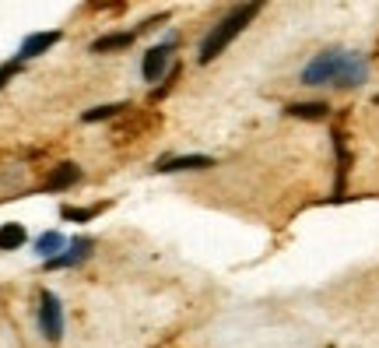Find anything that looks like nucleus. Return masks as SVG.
<instances>
[{
    "mask_svg": "<svg viewBox=\"0 0 379 348\" xmlns=\"http://www.w3.org/2000/svg\"><path fill=\"white\" fill-rule=\"evenodd\" d=\"M267 8V0H242V4H235L228 15H221L218 18V25L204 36V43H200V50H197V64H214L253 22H256V15Z\"/></svg>",
    "mask_w": 379,
    "mask_h": 348,
    "instance_id": "obj_1",
    "label": "nucleus"
},
{
    "mask_svg": "<svg viewBox=\"0 0 379 348\" xmlns=\"http://www.w3.org/2000/svg\"><path fill=\"white\" fill-rule=\"evenodd\" d=\"M344 60H347V50H340V46H330V50L316 53V57H312V60L302 67L298 81H302V85H309V88L333 85V81H337V74H340V67H344Z\"/></svg>",
    "mask_w": 379,
    "mask_h": 348,
    "instance_id": "obj_2",
    "label": "nucleus"
},
{
    "mask_svg": "<svg viewBox=\"0 0 379 348\" xmlns=\"http://www.w3.org/2000/svg\"><path fill=\"white\" fill-rule=\"evenodd\" d=\"M176 43H179V36L172 32V36H165V43H158V46H151L148 53H144V60H141V74H144V81H162L169 71H172V50H176Z\"/></svg>",
    "mask_w": 379,
    "mask_h": 348,
    "instance_id": "obj_3",
    "label": "nucleus"
},
{
    "mask_svg": "<svg viewBox=\"0 0 379 348\" xmlns=\"http://www.w3.org/2000/svg\"><path fill=\"white\" fill-rule=\"evenodd\" d=\"M92 250H95V239L92 236H74L57 257H50V260H43L46 264V271H64V267H81L88 257H92Z\"/></svg>",
    "mask_w": 379,
    "mask_h": 348,
    "instance_id": "obj_4",
    "label": "nucleus"
},
{
    "mask_svg": "<svg viewBox=\"0 0 379 348\" xmlns=\"http://www.w3.org/2000/svg\"><path fill=\"white\" fill-rule=\"evenodd\" d=\"M39 330L50 341L64 337V306H60L57 292H50V288H43V295H39Z\"/></svg>",
    "mask_w": 379,
    "mask_h": 348,
    "instance_id": "obj_5",
    "label": "nucleus"
},
{
    "mask_svg": "<svg viewBox=\"0 0 379 348\" xmlns=\"http://www.w3.org/2000/svg\"><path fill=\"white\" fill-rule=\"evenodd\" d=\"M365 81H368V60H365L361 53H351V50H347V60H344V67H340L333 88L351 92V88H361Z\"/></svg>",
    "mask_w": 379,
    "mask_h": 348,
    "instance_id": "obj_6",
    "label": "nucleus"
},
{
    "mask_svg": "<svg viewBox=\"0 0 379 348\" xmlns=\"http://www.w3.org/2000/svg\"><path fill=\"white\" fill-rule=\"evenodd\" d=\"M214 166H218V159H211V155H176V159H158L155 173H204Z\"/></svg>",
    "mask_w": 379,
    "mask_h": 348,
    "instance_id": "obj_7",
    "label": "nucleus"
},
{
    "mask_svg": "<svg viewBox=\"0 0 379 348\" xmlns=\"http://www.w3.org/2000/svg\"><path fill=\"white\" fill-rule=\"evenodd\" d=\"M60 39H64L60 29H53V32H32V36L22 39V46H18V60H36V57L50 53Z\"/></svg>",
    "mask_w": 379,
    "mask_h": 348,
    "instance_id": "obj_8",
    "label": "nucleus"
},
{
    "mask_svg": "<svg viewBox=\"0 0 379 348\" xmlns=\"http://www.w3.org/2000/svg\"><path fill=\"white\" fill-rule=\"evenodd\" d=\"M137 36H141V32H109V36H99V39L88 46V53H95V57H106V53L130 50V46L137 43Z\"/></svg>",
    "mask_w": 379,
    "mask_h": 348,
    "instance_id": "obj_9",
    "label": "nucleus"
},
{
    "mask_svg": "<svg viewBox=\"0 0 379 348\" xmlns=\"http://www.w3.org/2000/svg\"><path fill=\"white\" fill-rule=\"evenodd\" d=\"M284 113L295 116V120H312V123H319V120L330 116V102H323V99H312V102H288Z\"/></svg>",
    "mask_w": 379,
    "mask_h": 348,
    "instance_id": "obj_10",
    "label": "nucleus"
},
{
    "mask_svg": "<svg viewBox=\"0 0 379 348\" xmlns=\"http://www.w3.org/2000/svg\"><path fill=\"white\" fill-rule=\"evenodd\" d=\"M333 152H337V187H333V201L344 197V187H347V169H351V155L344 148V134L333 130Z\"/></svg>",
    "mask_w": 379,
    "mask_h": 348,
    "instance_id": "obj_11",
    "label": "nucleus"
},
{
    "mask_svg": "<svg viewBox=\"0 0 379 348\" xmlns=\"http://www.w3.org/2000/svg\"><path fill=\"white\" fill-rule=\"evenodd\" d=\"M78 180H81V169H78L74 162H60V166L50 173V180H46V190H53V194H57V190H67V187H74Z\"/></svg>",
    "mask_w": 379,
    "mask_h": 348,
    "instance_id": "obj_12",
    "label": "nucleus"
},
{
    "mask_svg": "<svg viewBox=\"0 0 379 348\" xmlns=\"http://www.w3.org/2000/svg\"><path fill=\"white\" fill-rule=\"evenodd\" d=\"M64 246H67V236L57 232V229H50V232H43V236L36 239V257H39V260H50V257H57Z\"/></svg>",
    "mask_w": 379,
    "mask_h": 348,
    "instance_id": "obj_13",
    "label": "nucleus"
},
{
    "mask_svg": "<svg viewBox=\"0 0 379 348\" xmlns=\"http://www.w3.org/2000/svg\"><path fill=\"white\" fill-rule=\"evenodd\" d=\"M25 239H29V232H25L22 222H4L0 225V250H22Z\"/></svg>",
    "mask_w": 379,
    "mask_h": 348,
    "instance_id": "obj_14",
    "label": "nucleus"
},
{
    "mask_svg": "<svg viewBox=\"0 0 379 348\" xmlns=\"http://www.w3.org/2000/svg\"><path fill=\"white\" fill-rule=\"evenodd\" d=\"M123 109H127V102H106V106H92V109H85L81 120H85V123H102V120L120 116Z\"/></svg>",
    "mask_w": 379,
    "mask_h": 348,
    "instance_id": "obj_15",
    "label": "nucleus"
},
{
    "mask_svg": "<svg viewBox=\"0 0 379 348\" xmlns=\"http://www.w3.org/2000/svg\"><path fill=\"white\" fill-rule=\"evenodd\" d=\"M99 211H102V204H92V208H71V204H64V208H60V218H67V222H78V225H81V222H92Z\"/></svg>",
    "mask_w": 379,
    "mask_h": 348,
    "instance_id": "obj_16",
    "label": "nucleus"
},
{
    "mask_svg": "<svg viewBox=\"0 0 379 348\" xmlns=\"http://www.w3.org/2000/svg\"><path fill=\"white\" fill-rule=\"evenodd\" d=\"M22 64H25V60H18V57H15V60H8L4 67H0V88H4V85H8L18 71H22Z\"/></svg>",
    "mask_w": 379,
    "mask_h": 348,
    "instance_id": "obj_17",
    "label": "nucleus"
},
{
    "mask_svg": "<svg viewBox=\"0 0 379 348\" xmlns=\"http://www.w3.org/2000/svg\"><path fill=\"white\" fill-rule=\"evenodd\" d=\"M99 4H102V0H92V8H99Z\"/></svg>",
    "mask_w": 379,
    "mask_h": 348,
    "instance_id": "obj_18",
    "label": "nucleus"
},
{
    "mask_svg": "<svg viewBox=\"0 0 379 348\" xmlns=\"http://www.w3.org/2000/svg\"><path fill=\"white\" fill-rule=\"evenodd\" d=\"M372 102H375V106H379V95H372Z\"/></svg>",
    "mask_w": 379,
    "mask_h": 348,
    "instance_id": "obj_19",
    "label": "nucleus"
}]
</instances>
